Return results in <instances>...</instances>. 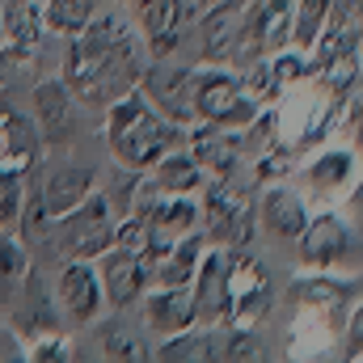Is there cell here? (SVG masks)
I'll return each mask as SVG.
<instances>
[{
	"mask_svg": "<svg viewBox=\"0 0 363 363\" xmlns=\"http://www.w3.org/2000/svg\"><path fill=\"white\" fill-rule=\"evenodd\" d=\"M203 250H207V241H203L199 228L186 233V237H178V241H169L165 250H152V254L144 258V267H148V287H182V283H190V274L199 267Z\"/></svg>",
	"mask_w": 363,
	"mask_h": 363,
	"instance_id": "18",
	"label": "cell"
},
{
	"mask_svg": "<svg viewBox=\"0 0 363 363\" xmlns=\"http://www.w3.org/2000/svg\"><path fill=\"white\" fill-rule=\"evenodd\" d=\"M199 224H203V241L220 245V250H245L254 241V203L245 194H237L228 182H216L199 207Z\"/></svg>",
	"mask_w": 363,
	"mask_h": 363,
	"instance_id": "7",
	"label": "cell"
},
{
	"mask_svg": "<svg viewBox=\"0 0 363 363\" xmlns=\"http://www.w3.org/2000/svg\"><path fill=\"white\" fill-rule=\"evenodd\" d=\"M43 161V135L38 123L13 106H0V174L4 178H30Z\"/></svg>",
	"mask_w": 363,
	"mask_h": 363,
	"instance_id": "10",
	"label": "cell"
},
{
	"mask_svg": "<svg viewBox=\"0 0 363 363\" xmlns=\"http://www.w3.org/2000/svg\"><path fill=\"white\" fill-rule=\"evenodd\" d=\"M152 182L165 190V194H194V190H203V182H207V174H203V165L190 157V148H169V152H161L157 161H152Z\"/></svg>",
	"mask_w": 363,
	"mask_h": 363,
	"instance_id": "23",
	"label": "cell"
},
{
	"mask_svg": "<svg viewBox=\"0 0 363 363\" xmlns=\"http://www.w3.org/2000/svg\"><path fill=\"white\" fill-rule=\"evenodd\" d=\"M140 304H144V313H140L144 317V330H152L157 338H169V334L194 325L190 283H182V287H144Z\"/></svg>",
	"mask_w": 363,
	"mask_h": 363,
	"instance_id": "17",
	"label": "cell"
},
{
	"mask_svg": "<svg viewBox=\"0 0 363 363\" xmlns=\"http://www.w3.org/2000/svg\"><path fill=\"white\" fill-rule=\"evenodd\" d=\"M101 110H106V144H110V157L123 169H131V174L152 169V161L161 152H169L174 144H186V127L174 123V118H165L148 101V93L140 89V85L127 89L123 97H114Z\"/></svg>",
	"mask_w": 363,
	"mask_h": 363,
	"instance_id": "2",
	"label": "cell"
},
{
	"mask_svg": "<svg viewBox=\"0 0 363 363\" xmlns=\"http://www.w3.org/2000/svg\"><path fill=\"white\" fill-rule=\"evenodd\" d=\"M300 178H304V199L334 203L347 190H355V182H359V152L355 148H325V152H317L300 169Z\"/></svg>",
	"mask_w": 363,
	"mask_h": 363,
	"instance_id": "12",
	"label": "cell"
},
{
	"mask_svg": "<svg viewBox=\"0 0 363 363\" xmlns=\"http://www.w3.org/2000/svg\"><path fill=\"white\" fill-rule=\"evenodd\" d=\"M274 304V279L271 271L245 254L228 250V317L224 325H258Z\"/></svg>",
	"mask_w": 363,
	"mask_h": 363,
	"instance_id": "6",
	"label": "cell"
},
{
	"mask_svg": "<svg viewBox=\"0 0 363 363\" xmlns=\"http://www.w3.org/2000/svg\"><path fill=\"white\" fill-rule=\"evenodd\" d=\"M140 220L148 224V241H152L148 254H152V250H165L169 241H178V237L199 228V203L190 194H165L161 190Z\"/></svg>",
	"mask_w": 363,
	"mask_h": 363,
	"instance_id": "15",
	"label": "cell"
},
{
	"mask_svg": "<svg viewBox=\"0 0 363 363\" xmlns=\"http://www.w3.org/2000/svg\"><path fill=\"white\" fill-rule=\"evenodd\" d=\"M0 81H4V77H0Z\"/></svg>",
	"mask_w": 363,
	"mask_h": 363,
	"instance_id": "31",
	"label": "cell"
},
{
	"mask_svg": "<svg viewBox=\"0 0 363 363\" xmlns=\"http://www.w3.org/2000/svg\"><path fill=\"white\" fill-rule=\"evenodd\" d=\"M135 13L140 34L148 38V51L161 60L169 55V47L178 43L182 34V17H186V0H127Z\"/></svg>",
	"mask_w": 363,
	"mask_h": 363,
	"instance_id": "21",
	"label": "cell"
},
{
	"mask_svg": "<svg viewBox=\"0 0 363 363\" xmlns=\"http://www.w3.org/2000/svg\"><path fill=\"white\" fill-rule=\"evenodd\" d=\"M55 300H60V313L72 321V325H93L106 308V296H101V279L97 267L89 258H68L64 271L55 279Z\"/></svg>",
	"mask_w": 363,
	"mask_h": 363,
	"instance_id": "9",
	"label": "cell"
},
{
	"mask_svg": "<svg viewBox=\"0 0 363 363\" xmlns=\"http://www.w3.org/2000/svg\"><path fill=\"white\" fill-rule=\"evenodd\" d=\"M38 4H43V26L51 34H64V38L81 34L97 13V0H38Z\"/></svg>",
	"mask_w": 363,
	"mask_h": 363,
	"instance_id": "24",
	"label": "cell"
},
{
	"mask_svg": "<svg viewBox=\"0 0 363 363\" xmlns=\"http://www.w3.org/2000/svg\"><path fill=\"white\" fill-rule=\"evenodd\" d=\"M140 77H144L140 34L114 13H93L89 26L72 34L60 72L68 93L85 106H110L114 97L135 89Z\"/></svg>",
	"mask_w": 363,
	"mask_h": 363,
	"instance_id": "1",
	"label": "cell"
},
{
	"mask_svg": "<svg viewBox=\"0 0 363 363\" xmlns=\"http://www.w3.org/2000/svg\"><path fill=\"white\" fill-rule=\"evenodd\" d=\"M97 347H101L106 359H152V351L144 347V338H140L135 330H127V325H110V330H101Z\"/></svg>",
	"mask_w": 363,
	"mask_h": 363,
	"instance_id": "27",
	"label": "cell"
},
{
	"mask_svg": "<svg viewBox=\"0 0 363 363\" xmlns=\"http://www.w3.org/2000/svg\"><path fill=\"white\" fill-rule=\"evenodd\" d=\"M296 254L304 271H342L347 262H359V237L355 224H347L338 211L308 216V224L296 233Z\"/></svg>",
	"mask_w": 363,
	"mask_h": 363,
	"instance_id": "5",
	"label": "cell"
},
{
	"mask_svg": "<svg viewBox=\"0 0 363 363\" xmlns=\"http://www.w3.org/2000/svg\"><path fill=\"white\" fill-rule=\"evenodd\" d=\"M190 304H194V325H224L228 317V250L207 245L199 267L190 274Z\"/></svg>",
	"mask_w": 363,
	"mask_h": 363,
	"instance_id": "8",
	"label": "cell"
},
{
	"mask_svg": "<svg viewBox=\"0 0 363 363\" xmlns=\"http://www.w3.org/2000/svg\"><path fill=\"white\" fill-rule=\"evenodd\" d=\"M34 123H38L43 144H60V140L72 135V123H77V97L68 93V85H64L60 77L34 85Z\"/></svg>",
	"mask_w": 363,
	"mask_h": 363,
	"instance_id": "20",
	"label": "cell"
},
{
	"mask_svg": "<svg viewBox=\"0 0 363 363\" xmlns=\"http://www.w3.org/2000/svg\"><path fill=\"white\" fill-rule=\"evenodd\" d=\"M26 359H34V363H72L77 351H72V342H68L60 330H43L34 342H26Z\"/></svg>",
	"mask_w": 363,
	"mask_h": 363,
	"instance_id": "28",
	"label": "cell"
},
{
	"mask_svg": "<svg viewBox=\"0 0 363 363\" xmlns=\"http://www.w3.org/2000/svg\"><path fill=\"white\" fill-rule=\"evenodd\" d=\"M21 203H26V186H21V178H4V174H0V228H17Z\"/></svg>",
	"mask_w": 363,
	"mask_h": 363,
	"instance_id": "29",
	"label": "cell"
},
{
	"mask_svg": "<svg viewBox=\"0 0 363 363\" xmlns=\"http://www.w3.org/2000/svg\"><path fill=\"white\" fill-rule=\"evenodd\" d=\"M30 274V241L17 228H0V291H17Z\"/></svg>",
	"mask_w": 363,
	"mask_h": 363,
	"instance_id": "25",
	"label": "cell"
},
{
	"mask_svg": "<svg viewBox=\"0 0 363 363\" xmlns=\"http://www.w3.org/2000/svg\"><path fill=\"white\" fill-rule=\"evenodd\" d=\"M93 267H97L101 296H106V304H110V308L127 313L131 304H140V296H144V287H148V267H144V258H140V254H127V250L110 245L106 254H97V258H93Z\"/></svg>",
	"mask_w": 363,
	"mask_h": 363,
	"instance_id": "11",
	"label": "cell"
},
{
	"mask_svg": "<svg viewBox=\"0 0 363 363\" xmlns=\"http://www.w3.org/2000/svg\"><path fill=\"white\" fill-rule=\"evenodd\" d=\"M325 13H330V0H291V47L296 51H313L321 26H325Z\"/></svg>",
	"mask_w": 363,
	"mask_h": 363,
	"instance_id": "26",
	"label": "cell"
},
{
	"mask_svg": "<svg viewBox=\"0 0 363 363\" xmlns=\"http://www.w3.org/2000/svg\"><path fill=\"white\" fill-rule=\"evenodd\" d=\"M0 9H4V0H0Z\"/></svg>",
	"mask_w": 363,
	"mask_h": 363,
	"instance_id": "30",
	"label": "cell"
},
{
	"mask_svg": "<svg viewBox=\"0 0 363 363\" xmlns=\"http://www.w3.org/2000/svg\"><path fill=\"white\" fill-rule=\"evenodd\" d=\"M190 85H194V72H190V68H165V64H152V68H144V77H140V89L148 93V101H152L165 118L182 123V127L194 123Z\"/></svg>",
	"mask_w": 363,
	"mask_h": 363,
	"instance_id": "14",
	"label": "cell"
},
{
	"mask_svg": "<svg viewBox=\"0 0 363 363\" xmlns=\"http://www.w3.org/2000/svg\"><path fill=\"white\" fill-rule=\"evenodd\" d=\"M308 199L296 190V186H283V182H274L262 190V199H258V207H254V220L271 233V237H283V241H296V233L308 224Z\"/></svg>",
	"mask_w": 363,
	"mask_h": 363,
	"instance_id": "16",
	"label": "cell"
},
{
	"mask_svg": "<svg viewBox=\"0 0 363 363\" xmlns=\"http://www.w3.org/2000/svg\"><path fill=\"white\" fill-rule=\"evenodd\" d=\"M186 144H190V157L203 165V174H211V178H220V182L233 178V169H237V161L245 152L241 131L216 127V123H194L186 131Z\"/></svg>",
	"mask_w": 363,
	"mask_h": 363,
	"instance_id": "13",
	"label": "cell"
},
{
	"mask_svg": "<svg viewBox=\"0 0 363 363\" xmlns=\"http://www.w3.org/2000/svg\"><path fill=\"white\" fill-rule=\"evenodd\" d=\"M114 220H118V216H114L110 199L93 186L72 211H64V216L51 220L47 237H51V245L64 254V262H68V258H89L93 262L97 254L110 250V241H114Z\"/></svg>",
	"mask_w": 363,
	"mask_h": 363,
	"instance_id": "3",
	"label": "cell"
},
{
	"mask_svg": "<svg viewBox=\"0 0 363 363\" xmlns=\"http://www.w3.org/2000/svg\"><path fill=\"white\" fill-rule=\"evenodd\" d=\"M190 106H194V123H216V127H233L245 131L258 123V101L245 93L241 77L228 72L224 64H211L203 72H194L190 85Z\"/></svg>",
	"mask_w": 363,
	"mask_h": 363,
	"instance_id": "4",
	"label": "cell"
},
{
	"mask_svg": "<svg viewBox=\"0 0 363 363\" xmlns=\"http://www.w3.org/2000/svg\"><path fill=\"white\" fill-rule=\"evenodd\" d=\"M89 190H93V169L89 165H64V169H55V174L47 178V186L38 190V203H43L47 216L55 220V216L72 211Z\"/></svg>",
	"mask_w": 363,
	"mask_h": 363,
	"instance_id": "22",
	"label": "cell"
},
{
	"mask_svg": "<svg viewBox=\"0 0 363 363\" xmlns=\"http://www.w3.org/2000/svg\"><path fill=\"white\" fill-rule=\"evenodd\" d=\"M245 9L250 0H211V13L203 17V60L207 64H228L237 55Z\"/></svg>",
	"mask_w": 363,
	"mask_h": 363,
	"instance_id": "19",
	"label": "cell"
}]
</instances>
